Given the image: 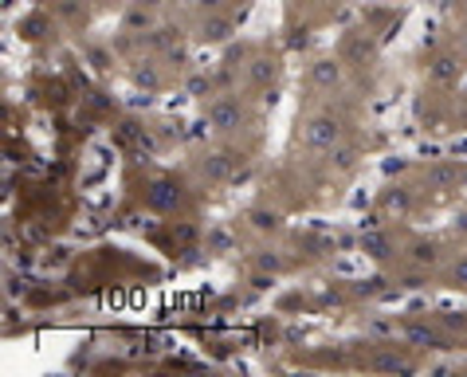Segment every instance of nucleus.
Listing matches in <instances>:
<instances>
[{
  "label": "nucleus",
  "instance_id": "nucleus-16",
  "mask_svg": "<svg viewBox=\"0 0 467 377\" xmlns=\"http://www.w3.org/2000/svg\"><path fill=\"white\" fill-rule=\"evenodd\" d=\"M247 229L260 232V236L283 232V213L279 209H267V205H255V209H247Z\"/></svg>",
  "mask_w": 467,
  "mask_h": 377
},
{
  "label": "nucleus",
  "instance_id": "nucleus-23",
  "mask_svg": "<svg viewBox=\"0 0 467 377\" xmlns=\"http://www.w3.org/2000/svg\"><path fill=\"white\" fill-rule=\"evenodd\" d=\"M208 91H213V79H208V75H197V79H189V94H197V99H205Z\"/></svg>",
  "mask_w": 467,
  "mask_h": 377
},
{
  "label": "nucleus",
  "instance_id": "nucleus-7",
  "mask_svg": "<svg viewBox=\"0 0 467 377\" xmlns=\"http://www.w3.org/2000/svg\"><path fill=\"white\" fill-rule=\"evenodd\" d=\"M310 87L314 91H342V83H346V63H342V55H318V60L310 63Z\"/></svg>",
  "mask_w": 467,
  "mask_h": 377
},
{
  "label": "nucleus",
  "instance_id": "nucleus-14",
  "mask_svg": "<svg viewBox=\"0 0 467 377\" xmlns=\"http://www.w3.org/2000/svg\"><path fill=\"white\" fill-rule=\"evenodd\" d=\"M361 252H366L374 263H389L397 256V240H393V232H385V229H369V232H361Z\"/></svg>",
  "mask_w": 467,
  "mask_h": 377
},
{
  "label": "nucleus",
  "instance_id": "nucleus-20",
  "mask_svg": "<svg viewBox=\"0 0 467 377\" xmlns=\"http://www.w3.org/2000/svg\"><path fill=\"white\" fill-rule=\"evenodd\" d=\"M255 268H260V271H271V276H279V271H287V260H283L279 252L263 248V252H255Z\"/></svg>",
  "mask_w": 467,
  "mask_h": 377
},
{
  "label": "nucleus",
  "instance_id": "nucleus-2",
  "mask_svg": "<svg viewBox=\"0 0 467 377\" xmlns=\"http://www.w3.org/2000/svg\"><path fill=\"white\" fill-rule=\"evenodd\" d=\"M400 330V342H408L416 354H428V350H452L455 334H447L440 326V318H405V323L397 326Z\"/></svg>",
  "mask_w": 467,
  "mask_h": 377
},
{
  "label": "nucleus",
  "instance_id": "nucleus-25",
  "mask_svg": "<svg viewBox=\"0 0 467 377\" xmlns=\"http://www.w3.org/2000/svg\"><path fill=\"white\" fill-rule=\"evenodd\" d=\"M224 4H228V0H200V8H205V12H221Z\"/></svg>",
  "mask_w": 467,
  "mask_h": 377
},
{
  "label": "nucleus",
  "instance_id": "nucleus-6",
  "mask_svg": "<svg viewBox=\"0 0 467 377\" xmlns=\"http://www.w3.org/2000/svg\"><path fill=\"white\" fill-rule=\"evenodd\" d=\"M342 63L346 68H366V63H374L377 60V36L374 32H366V28H354V32L342 40Z\"/></svg>",
  "mask_w": 467,
  "mask_h": 377
},
{
  "label": "nucleus",
  "instance_id": "nucleus-28",
  "mask_svg": "<svg viewBox=\"0 0 467 377\" xmlns=\"http://www.w3.org/2000/svg\"><path fill=\"white\" fill-rule=\"evenodd\" d=\"M326 4H334V0H326Z\"/></svg>",
  "mask_w": 467,
  "mask_h": 377
},
{
  "label": "nucleus",
  "instance_id": "nucleus-24",
  "mask_svg": "<svg viewBox=\"0 0 467 377\" xmlns=\"http://www.w3.org/2000/svg\"><path fill=\"white\" fill-rule=\"evenodd\" d=\"M165 60L177 63V68H185V63H189V52H185L181 44H169V47H165Z\"/></svg>",
  "mask_w": 467,
  "mask_h": 377
},
{
  "label": "nucleus",
  "instance_id": "nucleus-17",
  "mask_svg": "<svg viewBox=\"0 0 467 377\" xmlns=\"http://www.w3.org/2000/svg\"><path fill=\"white\" fill-rule=\"evenodd\" d=\"M440 279H444V287L467 291V252H460V256H455V260H447V263H444Z\"/></svg>",
  "mask_w": 467,
  "mask_h": 377
},
{
  "label": "nucleus",
  "instance_id": "nucleus-22",
  "mask_svg": "<svg viewBox=\"0 0 467 377\" xmlns=\"http://www.w3.org/2000/svg\"><path fill=\"white\" fill-rule=\"evenodd\" d=\"M354 157H358V149H354V146H346V141L330 149V162L338 165V169H350V165H354Z\"/></svg>",
  "mask_w": 467,
  "mask_h": 377
},
{
  "label": "nucleus",
  "instance_id": "nucleus-5",
  "mask_svg": "<svg viewBox=\"0 0 467 377\" xmlns=\"http://www.w3.org/2000/svg\"><path fill=\"white\" fill-rule=\"evenodd\" d=\"M244 75L255 91H275V83H279V75H283V60L275 52H255L252 60L244 63Z\"/></svg>",
  "mask_w": 467,
  "mask_h": 377
},
{
  "label": "nucleus",
  "instance_id": "nucleus-8",
  "mask_svg": "<svg viewBox=\"0 0 467 377\" xmlns=\"http://www.w3.org/2000/svg\"><path fill=\"white\" fill-rule=\"evenodd\" d=\"M146 205L154 213H177L185 205V188H181L173 177H157V181L146 185Z\"/></svg>",
  "mask_w": 467,
  "mask_h": 377
},
{
  "label": "nucleus",
  "instance_id": "nucleus-3",
  "mask_svg": "<svg viewBox=\"0 0 467 377\" xmlns=\"http://www.w3.org/2000/svg\"><path fill=\"white\" fill-rule=\"evenodd\" d=\"M369 373H416V350L413 346H397V342H374L361 357Z\"/></svg>",
  "mask_w": 467,
  "mask_h": 377
},
{
  "label": "nucleus",
  "instance_id": "nucleus-27",
  "mask_svg": "<svg viewBox=\"0 0 467 377\" xmlns=\"http://www.w3.org/2000/svg\"><path fill=\"white\" fill-rule=\"evenodd\" d=\"M460 12H463V20H467V0H463V4H460Z\"/></svg>",
  "mask_w": 467,
  "mask_h": 377
},
{
  "label": "nucleus",
  "instance_id": "nucleus-4",
  "mask_svg": "<svg viewBox=\"0 0 467 377\" xmlns=\"http://www.w3.org/2000/svg\"><path fill=\"white\" fill-rule=\"evenodd\" d=\"M205 122L213 134H236V130L247 126V102L240 99V94H216V99H208L205 107Z\"/></svg>",
  "mask_w": 467,
  "mask_h": 377
},
{
  "label": "nucleus",
  "instance_id": "nucleus-1",
  "mask_svg": "<svg viewBox=\"0 0 467 377\" xmlns=\"http://www.w3.org/2000/svg\"><path fill=\"white\" fill-rule=\"evenodd\" d=\"M346 118L334 115V110H318V115H310L302 122V146L314 149V154H330L334 146H342L346 141Z\"/></svg>",
  "mask_w": 467,
  "mask_h": 377
},
{
  "label": "nucleus",
  "instance_id": "nucleus-19",
  "mask_svg": "<svg viewBox=\"0 0 467 377\" xmlns=\"http://www.w3.org/2000/svg\"><path fill=\"white\" fill-rule=\"evenodd\" d=\"M122 28H126V32H149V28H154V16H149V8H130V12L122 16Z\"/></svg>",
  "mask_w": 467,
  "mask_h": 377
},
{
  "label": "nucleus",
  "instance_id": "nucleus-21",
  "mask_svg": "<svg viewBox=\"0 0 467 377\" xmlns=\"http://www.w3.org/2000/svg\"><path fill=\"white\" fill-rule=\"evenodd\" d=\"M436 318H440L447 334H467V310H440Z\"/></svg>",
  "mask_w": 467,
  "mask_h": 377
},
{
  "label": "nucleus",
  "instance_id": "nucleus-11",
  "mask_svg": "<svg viewBox=\"0 0 467 377\" xmlns=\"http://www.w3.org/2000/svg\"><path fill=\"white\" fill-rule=\"evenodd\" d=\"M460 181H463V165L455 162H432L421 173V185L432 188V193H452V188H460Z\"/></svg>",
  "mask_w": 467,
  "mask_h": 377
},
{
  "label": "nucleus",
  "instance_id": "nucleus-18",
  "mask_svg": "<svg viewBox=\"0 0 467 377\" xmlns=\"http://www.w3.org/2000/svg\"><path fill=\"white\" fill-rule=\"evenodd\" d=\"M130 83L138 91H157L161 87V71H157V63H138V68L130 71Z\"/></svg>",
  "mask_w": 467,
  "mask_h": 377
},
{
  "label": "nucleus",
  "instance_id": "nucleus-9",
  "mask_svg": "<svg viewBox=\"0 0 467 377\" xmlns=\"http://www.w3.org/2000/svg\"><path fill=\"white\" fill-rule=\"evenodd\" d=\"M377 209H381V216H389V221H405V216L416 209V193L408 185H385L377 197Z\"/></svg>",
  "mask_w": 467,
  "mask_h": 377
},
{
  "label": "nucleus",
  "instance_id": "nucleus-10",
  "mask_svg": "<svg viewBox=\"0 0 467 377\" xmlns=\"http://www.w3.org/2000/svg\"><path fill=\"white\" fill-rule=\"evenodd\" d=\"M236 36V16L232 12H205L197 24V40L200 44H228Z\"/></svg>",
  "mask_w": 467,
  "mask_h": 377
},
{
  "label": "nucleus",
  "instance_id": "nucleus-15",
  "mask_svg": "<svg viewBox=\"0 0 467 377\" xmlns=\"http://www.w3.org/2000/svg\"><path fill=\"white\" fill-rule=\"evenodd\" d=\"M460 75H463V55H455V52L436 55L432 68H428V79L432 83H460Z\"/></svg>",
  "mask_w": 467,
  "mask_h": 377
},
{
  "label": "nucleus",
  "instance_id": "nucleus-26",
  "mask_svg": "<svg viewBox=\"0 0 467 377\" xmlns=\"http://www.w3.org/2000/svg\"><path fill=\"white\" fill-rule=\"evenodd\" d=\"M460 188H467V165H463V181H460Z\"/></svg>",
  "mask_w": 467,
  "mask_h": 377
},
{
  "label": "nucleus",
  "instance_id": "nucleus-13",
  "mask_svg": "<svg viewBox=\"0 0 467 377\" xmlns=\"http://www.w3.org/2000/svg\"><path fill=\"white\" fill-rule=\"evenodd\" d=\"M440 240H432V236H413L408 240V252H405V260L413 263V268H440Z\"/></svg>",
  "mask_w": 467,
  "mask_h": 377
},
{
  "label": "nucleus",
  "instance_id": "nucleus-12",
  "mask_svg": "<svg viewBox=\"0 0 467 377\" xmlns=\"http://www.w3.org/2000/svg\"><path fill=\"white\" fill-rule=\"evenodd\" d=\"M197 173L205 177L208 185H224V181H232V173H236V157L228 154V149H213V154H205L197 162Z\"/></svg>",
  "mask_w": 467,
  "mask_h": 377
}]
</instances>
